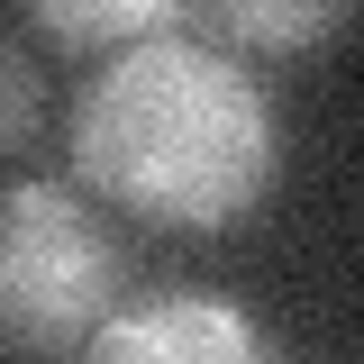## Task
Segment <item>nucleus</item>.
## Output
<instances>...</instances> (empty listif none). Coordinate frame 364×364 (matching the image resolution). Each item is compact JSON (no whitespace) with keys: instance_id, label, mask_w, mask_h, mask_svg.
Listing matches in <instances>:
<instances>
[{"instance_id":"nucleus-1","label":"nucleus","mask_w":364,"mask_h":364,"mask_svg":"<svg viewBox=\"0 0 364 364\" xmlns=\"http://www.w3.org/2000/svg\"><path fill=\"white\" fill-rule=\"evenodd\" d=\"M73 173L155 228H228L273 191V109L200 37L119 46L73 100Z\"/></svg>"},{"instance_id":"nucleus-2","label":"nucleus","mask_w":364,"mask_h":364,"mask_svg":"<svg viewBox=\"0 0 364 364\" xmlns=\"http://www.w3.org/2000/svg\"><path fill=\"white\" fill-rule=\"evenodd\" d=\"M128 246L73 182H9L0 191V364L82 355L119 310Z\"/></svg>"},{"instance_id":"nucleus-3","label":"nucleus","mask_w":364,"mask_h":364,"mask_svg":"<svg viewBox=\"0 0 364 364\" xmlns=\"http://www.w3.org/2000/svg\"><path fill=\"white\" fill-rule=\"evenodd\" d=\"M82 355H91V364H282V346H273L237 301L182 291V301L109 310Z\"/></svg>"},{"instance_id":"nucleus-4","label":"nucleus","mask_w":364,"mask_h":364,"mask_svg":"<svg viewBox=\"0 0 364 364\" xmlns=\"http://www.w3.org/2000/svg\"><path fill=\"white\" fill-rule=\"evenodd\" d=\"M355 9L346 0H219V9H191V37L200 46H318V37H346Z\"/></svg>"},{"instance_id":"nucleus-5","label":"nucleus","mask_w":364,"mask_h":364,"mask_svg":"<svg viewBox=\"0 0 364 364\" xmlns=\"http://www.w3.org/2000/svg\"><path fill=\"white\" fill-rule=\"evenodd\" d=\"M46 37L64 46H146V37H191V0H28Z\"/></svg>"},{"instance_id":"nucleus-6","label":"nucleus","mask_w":364,"mask_h":364,"mask_svg":"<svg viewBox=\"0 0 364 364\" xmlns=\"http://www.w3.org/2000/svg\"><path fill=\"white\" fill-rule=\"evenodd\" d=\"M37 109H46V82H37V55L0 28V155L37 136Z\"/></svg>"}]
</instances>
